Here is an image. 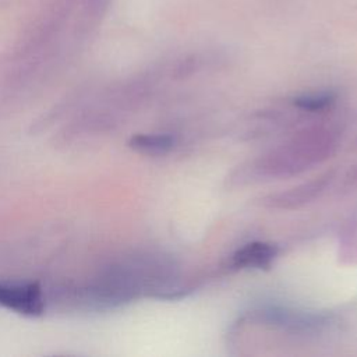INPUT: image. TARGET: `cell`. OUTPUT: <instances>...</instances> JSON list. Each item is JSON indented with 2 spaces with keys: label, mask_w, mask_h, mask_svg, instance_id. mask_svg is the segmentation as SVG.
Listing matches in <instances>:
<instances>
[{
  "label": "cell",
  "mask_w": 357,
  "mask_h": 357,
  "mask_svg": "<svg viewBox=\"0 0 357 357\" xmlns=\"http://www.w3.org/2000/svg\"><path fill=\"white\" fill-rule=\"evenodd\" d=\"M340 130L335 126H317L298 132L286 144L261 155L241 170L244 178H278L298 174L328 159L337 148Z\"/></svg>",
  "instance_id": "obj_1"
},
{
  "label": "cell",
  "mask_w": 357,
  "mask_h": 357,
  "mask_svg": "<svg viewBox=\"0 0 357 357\" xmlns=\"http://www.w3.org/2000/svg\"><path fill=\"white\" fill-rule=\"evenodd\" d=\"M333 177V172H326L321 176L314 177L310 181L294 185L286 191H280L264 198L262 204L275 209H296L300 208L315 198H318Z\"/></svg>",
  "instance_id": "obj_2"
},
{
  "label": "cell",
  "mask_w": 357,
  "mask_h": 357,
  "mask_svg": "<svg viewBox=\"0 0 357 357\" xmlns=\"http://www.w3.org/2000/svg\"><path fill=\"white\" fill-rule=\"evenodd\" d=\"M0 305L24 315H40L45 310L42 289L36 283H0Z\"/></svg>",
  "instance_id": "obj_3"
},
{
  "label": "cell",
  "mask_w": 357,
  "mask_h": 357,
  "mask_svg": "<svg viewBox=\"0 0 357 357\" xmlns=\"http://www.w3.org/2000/svg\"><path fill=\"white\" fill-rule=\"evenodd\" d=\"M259 315L265 322L290 332H315L328 324V318L325 315L279 307L265 308Z\"/></svg>",
  "instance_id": "obj_4"
},
{
  "label": "cell",
  "mask_w": 357,
  "mask_h": 357,
  "mask_svg": "<svg viewBox=\"0 0 357 357\" xmlns=\"http://www.w3.org/2000/svg\"><path fill=\"white\" fill-rule=\"evenodd\" d=\"M278 254V247L271 243L252 241L238 248L231 258L236 268H268Z\"/></svg>",
  "instance_id": "obj_5"
},
{
  "label": "cell",
  "mask_w": 357,
  "mask_h": 357,
  "mask_svg": "<svg viewBox=\"0 0 357 357\" xmlns=\"http://www.w3.org/2000/svg\"><path fill=\"white\" fill-rule=\"evenodd\" d=\"M128 145L142 153L162 155L174 146V138L167 134H137L130 138Z\"/></svg>",
  "instance_id": "obj_6"
},
{
  "label": "cell",
  "mask_w": 357,
  "mask_h": 357,
  "mask_svg": "<svg viewBox=\"0 0 357 357\" xmlns=\"http://www.w3.org/2000/svg\"><path fill=\"white\" fill-rule=\"evenodd\" d=\"M335 100L333 93L331 92H319V93H305L301 96L294 98L293 103L303 109V110H308V112H318V110H324L326 107H329Z\"/></svg>",
  "instance_id": "obj_7"
},
{
  "label": "cell",
  "mask_w": 357,
  "mask_h": 357,
  "mask_svg": "<svg viewBox=\"0 0 357 357\" xmlns=\"http://www.w3.org/2000/svg\"><path fill=\"white\" fill-rule=\"evenodd\" d=\"M354 187H357V163L347 170V173L344 174L343 181H342L343 190H350Z\"/></svg>",
  "instance_id": "obj_8"
}]
</instances>
